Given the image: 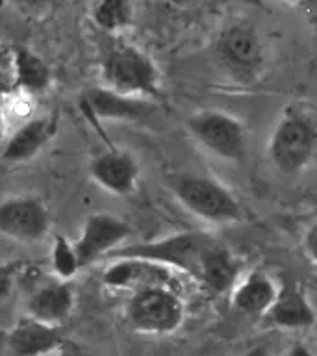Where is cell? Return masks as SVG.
I'll return each mask as SVG.
<instances>
[{"label":"cell","mask_w":317,"mask_h":356,"mask_svg":"<svg viewBox=\"0 0 317 356\" xmlns=\"http://www.w3.org/2000/svg\"><path fill=\"white\" fill-rule=\"evenodd\" d=\"M188 132L210 154L221 160L245 161L249 154V134L238 117L221 110H200L189 115Z\"/></svg>","instance_id":"5"},{"label":"cell","mask_w":317,"mask_h":356,"mask_svg":"<svg viewBox=\"0 0 317 356\" xmlns=\"http://www.w3.org/2000/svg\"><path fill=\"white\" fill-rule=\"evenodd\" d=\"M216 56L225 71L241 83L252 82L263 69L266 52L252 24L238 21L221 30L216 43Z\"/></svg>","instance_id":"7"},{"label":"cell","mask_w":317,"mask_h":356,"mask_svg":"<svg viewBox=\"0 0 317 356\" xmlns=\"http://www.w3.org/2000/svg\"><path fill=\"white\" fill-rule=\"evenodd\" d=\"M91 19L102 32H122L132 24L133 6L127 0H102L91 8Z\"/></svg>","instance_id":"19"},{"label":"cell","mask_w":317,"mask_h":356,"mask_svg":"<svg viewBox=\"0 0 317 356\" xmlns=\"http://www.w3.org/2000/svg\"><path fill=\"white\" fill-rule=\"evenodd\" d=\"M2 122H4V108H2V100H0V134H2Z\"/></svg>","instance_id":"25"},{"label":"cell","mask_w":317,"mask_h":356,"mask_svg":"<svg viewBox=\"0 0 317 356\" xmlns=\"http://www.w3.org/2000/svg\"><path fill=\"white\" fill-rule=\"evenodd\" d=\"M317 128L310 113L289 108L273 128L267 156L278 171L297 175L306 171L316 158Z\"/></svg>","instance_id":"4"},{"label":"cell","mask_w":317,"mask_h":356,"mask_svg":"<svg viewBox=\"0 0 317 356\" xmlns=\"http://www.w3.org/2000/svg\"><path fill=\"white\" fill-rule=\"evenodd\" d=\"M169 188L189 213L211 225H234L245 216L238 197L216 178L178 172L169 177Z\"/></svg>","instance_id":"3"},{"label":"cell","mask_w":317,"mask_h":356,"mask_svg":"<svg viewBox=\"0 0 317 356\" xmlns=\"http://www.w3.org/2000/svg\"><path fill=\"white\" fill-rule=\"evenodd\" d=\"M288 356H314V353L310 350V347L304 343H295L291 349H289Z\"/></svg>","instance_id":"23"},{"label":"cell","mask_w":317,"mask_h":356,"mask_svg":"<svg viewBox=\"0 0 317 356\" xmlns=\"http://www.w3.org/2000/svg\"><path fill=\"white\" fill-rule=\"evenodd\" d=\"M50 211L35 195H15L0 202V236L17 243H39L50 230Z\"/></svg>","instance_id":"8"},{"label":"cell","mask_w":317,"mask_h":356,"mask_svg":"<svg viewBox=\"0 0 317 356\" xmlns=\"http://www.w3.org/2000/svg\"><path fill=\"white\" fill-rule=\"evenodd\" d=\"M50 264H52V271L56 273V277L60 278L61 282L71 280L80 271V264H78L74 247H72L71 241H67L60 234H56L54 241H52Z\"/></svg>","instance_id":"20"},{"label":"cell","mask_w":317,"mask_h":356,"mask_svg":"<svg viewBox=\"0 0 317 356\" xmlns=\"http://www.w3.org/2000/svg\"><path fill=\"white\" fill-rule=\"evenodd\" d=\"M65 343L63 328L22 317L8 334V345L17 356H43Z\"/></svg>","instance_id":"13"},{"label":"cell","mask_w":317,"mask_h":356,"mask_svg":"<svg viewBox=\"0 0 317 356\" xmlns=\"http://www.w3.org/2000/svg\"><path fill=\"white\" fill-rule=\"evenodd\" d=\"M11 78L15 88L26 93H44L52 82L50 67L28 49H15L11 56Z\"/></svg>","instance_id":"18"},{"label":"cell","mask_w":317,"mask_h":356,"mask_svg":"<svg viewBox=\"0 0 317 356\" xmlns=\"http://www.w3.org/2000/svg\"><path fill=\"white\" fill-rule=\"evenodd\" d=\"M128 236H130V227L119 217L104 211L88 216V219L83 221L82 232L72 243L80 269L91 266L102 256H110L111 252L121 249Z\"/></svg>","instance_id":"9"},{"label":"cell","mask_w":317,"mask_h":356,"mask_svg":"<svg viewBox=\"0 0 317 356\" xmlns=\"http://www.w3.org/2000/svg\"><path fill=\"white\" fill-rule=\"evenodd\" d=\"M110 258H138L165 269H178L213 291L225 293L239 277V261L227 245L199 230L177 232L154 241L127 245Z\"/></svg>","instance_id":"1"},{"label":"cell","mask_w":317,"mask_h":356,"mask_svg":"<svg viewBox=\"0 0 317 356\" xmlns=\"http://www.w3.org/2000/svg\"><path fill=\"white\" fill-rule=\"evenodd\" d=\"M83 104L93 117L110 119V121L139 119V117L147 113V108H149L147 100L113 93V91L102 88V86L88 89L86 95H83Z\"/></svg>","instance_id":"17"},{"label":"cell","mask_w":317,"mask_h":356,"mask_svg":"<svg viewBox=\"0 0 317 356\" xmlns=\"http://www.w3.org/2000/svg\"><path fill=\"white\" fill-rule=\"evenodd\" d=\"M89 175L102 189L124 197L138 188L139 163L132 152L110 149L89 161Z\"/></svg>","instance_id":"10"},{"label":"cell","mask_w":317,"mask_h":356,"mask_svg":"<svg viewBox=\"0 0 317 356\" xmlns=\"http://www.w3.org/2000/svg\"><path fill=\"white\" fill-rule=\"evenodd\" d=\"M241 356H271V349H269V345L266 343H258L254 347H250L247 349Z\"/></svg>","instance_id":"22"},{"label":"cell","mask_w":317,"mask_h":356,"mask_svg":"<svg viewBox=\"0 0 317 356\" xmlns=\"http://www.w3.org/2000/svg\"><path fill=\"white\" fill-rule=\"evenodd\" d=\"M58 122L54 117L41 115L22 122L15 132L11 134L2 147L0 158L8 163H24L32 160L44 149V145L56 136Z\"/></svg>","instance_id":"12"},{"label":"cell","mask_w":317,"mask_h":356,"mask_svg":"<svg viewBox=\"0 0 317 356\" xmlns=\"http://www.w3.org/2000/svg\"><path fill=\"white\" fill-rule=\"evenodd\" d=\"M261 319L269 327L304 330L316 325V312L308 297L297 286H288L278 289L277 299Z\"/></svg>","instance_id":"14"},{"label":"cell","mask_w":317,"mask_h":356,"mask_svg":"<svg viewBox=\"0 0 317 356\" xmlns=\"http://www.w3.org/2000/svg\"><path fill=\"white\" fill-rule=\"evenodd\" d=\"M74 308V293L67 282H49L39 286L26 300L28 317L47 325L60 327Z\"/></svg>","instance_id":"15"},{"label":"cell","mask_w":317,"mask_h":356,"mask_svg":"<svg viewBox=\"0 0 317 356\" xmlns=\"http://www.w3.org/2000/svg\"><path fill=\"white\" fill-rule=\"evenodd\" d=\"M306 239H308V254H310L311 261H314V256H316V252H314V241H316V227H311L310 230H308V234H306Z\"/></svg>","instance_id":"24"},{"label":"cell","mask_w":317,"mask_h":356,"mask_svg":"<svg viewBox=\"0 0 317 356\" xmlns=\"http://www.w3.org/2000/svg\"><path fill=\"white\" fill-rule=\"evenodd\" d=\"M111 264L102 273L106 286L117 289L152 288V286H171V271L165 267L138 258H111Z\"/></svg>","instance_id":"11"},{"label":"cell","mask_w":317,"mask_h":356,"mask_svg":"<svg viewBox=\"0 0 317 356\" xmlns=\"http://www.w3.org/2000/svg\"><path fill=\"white\" fill-rule=\"evenodd\" d=\"M277 293L278 288L266 273L252 271L234 284L230 305L243 316L263 317L277 299Z\"/></svg>","instance_id":"16"},{"label":"cell","mask_w":317,"mask_h":356,"mask_svg":"<svg viewBox=\"0 0 317 356\" xmlns=\"http://www.w3.org/2000/svg\"><path fill=\"white\" fill-rule=\"evenodd\" d=\"M15 284V271L8 264H0V299H4L11 293Z\"/></svg>","instance_id":"21"},{"label":"cell","mask_w":317,"mask_h":356,"mask_svg":"<svg viewBox=\"0 0 317 356\" xmlns=\"http://www.w3.org/2000/svg\"><path fill=\"white\" fill-rule=\"evenodd\" d=\"M102 88L113 93L150 99L160 95L161 74L149 54L128 43H113L104 50L100 60Z\"/></svg>","instance_id":"2"},{"label":"cell","mask_w":317,"mask_h":356,"mask_svg":"<svg viewBox=\"0 0 317 356\" xmlns=\"http://www.w3.org/2000/svg\"><path fill=\"white\" fill-rule=\"evenodd\" d=\"M124 312L128 325L143 334H171L186 317V306L172 286H152L133 291Z\"/></svg>","instance_id":"6"}]
</instances>
